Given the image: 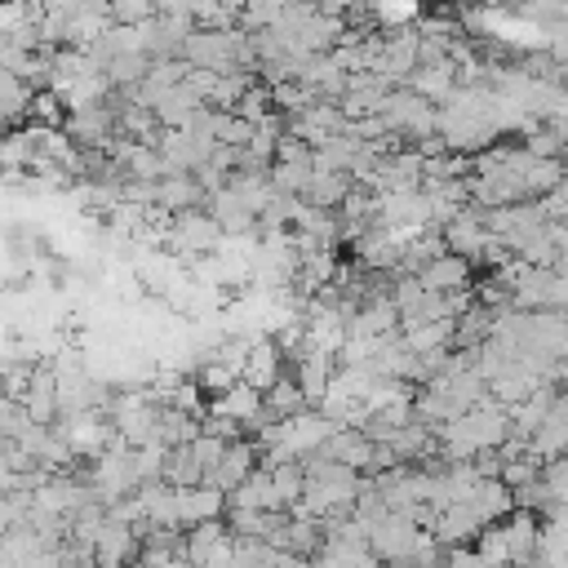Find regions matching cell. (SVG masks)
<instances>
[{
	"label": "cell",
	"instance_id": "cell-1",
	"mask_svg": "<svg viewBox=\"0 0 568 568\" xmlns=\"http://www.w3.org/2000/svg\"><path fill=\"white\" fill-rule=\"evenodd\" d=\"M222 240V226L213 222V213H200V209H186L178 217H169V244L191 253V257H204L213 253V244Z\"/></svg>",
	"mask_w": 568,
	"mask_h": 568
},
{
	"label": "cell",
	"instance_id": "cell-2",
	"mask_svg": "<svg viewBox=\"0 0 568 568\" xmlns=\"http://www.w3.org/2000/svg\"><path fill=\"white\" fill-rule=\"evenodd\" d=\"M257 462H262V448L257 444H248V439H235L231 448H226V457L217 462V470L209 475V484L217 488V493H240L248 479H253V470H257Z\"/></svg>",
	"mask_w": 568,
	"mask_h": 568
},
{
	"label": "cell",
	"instance_id": "cell-3",
	"mask_svg": "<svg viewBox=\"0 0 568 568\" xmlns=\"http://www.w3.org/2000/svg\"><path fill=\"white\" fill-rule=\"evenodd\" d=\"M240 382H248L253 390H275L280 382H284V351H280V342H253V351H248V359H244V377Z\"/></svg>",
	"mask_w": 568,
	"mask_h": 568
},
{
	"label": "cell",
	"instance_id": "cell-4",
	"mask_svg": "<svg viewBox=\"0 0 568 568\" xmlns=\"http://www.w3.org/2000/svg\"><path fill=\"white\" fill-rule=\"evenodd\" d=\"M226 510V493H217L213 484H195V488H178V528H195L209 524Z\"/></svg>",
	"mask_w": 568,
	"mask_h": 568
},
{
	"label": "cell",
	"instance_id": "cell-5",
	"mask_svg": "<svg viewBox=\"0 0 568 568\" xmlns=\"http://www.w3.org/2000/svg\"><path fill=\"white\" fill-rule=\"evenodd\" d=\"M209 213L222 226V235H257V213L231 186H222V191L209 195Z\"/></svg>",
	"mask_w": 568,
	"mask_h": 568
},
{
	"label": "cell",
	"instance_id": "cell-6",
	"mask_svg": "<svg viewBox=\"0 0 568 568\" xmlns=\"http://www.w3.org/2000/svg\"><path fill=\"white\" fill-rule=\"evenodd\" d=\"M204 195H209V191H204L191 173H169V178L155 182V209H164L169 217H178V213H186V209H200Z\"/></svg>",
	"mask_w": 568,
	"mask_h": 568
},
{
	"label": "cell",
	"instance_id": "cell-7",
	"mask_svg": "<svg viewBox=\"0 0 568 568\" xmlns=\"http://www.w3.org/2000/svg\"><path fill=\"white\" fill-rule=\"evenodd\" d=\"M226 506H231V510H288L284 497H280V488H275L271 466H257L253 479H248L240 493L226 497Z\"/></svg>",
	"mask_w": 568,
	"mask_h": 568
},
{
	"label": "cell",
	"instance_id": "cell-8",
	"mask_svg": "<svg viewBox=\"0 0 568 568\" xmlns=\"http://www.w3.org/2000/svg\"><path fill=\"white\" fill-rule=\"evenodd\" d=\"M430 293H466V284H470V262L462 257V253H439L422 275H417Z\"/></svg>",
	"mask_w": 568,
	"mask_h": 568
},
{
	"label": "cell",
	"instance_id": "cell-9",
	"mask_svg": "<svg viewBox=\"0 0 568 568\" xmlns=\"http://www.w3.org/2000/svg\"><path fill=\"white\" fill-rule=\"evenodd\" d=\"M404 84L413 93H422L426 102H448L457 93V67H453V58L448 62H430V67H417Z\"/></svg>",
	"mask_w": 568,
	"mask_h": 568
},
{
	"label": "cell",
	"instance_id": "cell-10",
	"mask_svg": "<svg viewBox=\"0 0 568 568\" xmlns=\"http://www.w3.org/2000/svg\"><path fill=\"white\" fill-rule=\"evenodd\" d=\"M351 191H355V178L351 173H328V169H320L315 173V182H311V191L302 195L311 209H342L346 200H351Z\"/></svg>",
	"mask_w": 568,
	"mask_h": 568
},
{
	"label": "cell",
	"instance_id": "cell-11",
	"mask_svg": "<svg viewBox=\"0 0 568 568\" xmlns=\"http://www.w3.org/2000/svg\"><path fill=\"white\" fill-rule=\"evenodd\" d=\"M266 408H271L275 422H288V417H297V413H306L315 404L306 399V390L297 386V377H284L275 390H266Z\"/></svg>",
	"mask_w": 568,
	"mask_h": 568
},
{
	"label": "cell",
	"instance_id": "cell-12",
	"mask_svg": "<svg viewBox=\"0 0 568 568\" xmlns=\"http://www.w3.org/2000/svg\"><path fill=\"white\" fill-rule=\"evenodd\" d=\"M164 484H173V488H195V484H204V466L195 462L191 444L164 453Z\"/></svg>",
	"mask_w": 568,
	"mask_h": 568
},
{
	"label": "cell",
	"instance_id": "cell-13",
	"mask_svg": "<svg viewBox=\"0 0 568 568\" xmlns=\"http://www.w3.org/2000/svg\"><path fill=\"white\" fill-rule=\"evenodd\" d=\"M235 115H244L248 124H262L266 115H275V98H271V84H253L244 93V102L235 106Z\"/></svg>",
	"mask_w": 568,
	"mask_h": 568
},
{
	"label": "cell",
	"instance_id": "cell-14",
	"mask_svg": "<svg viewBox=\"0 0 568 568\" xmlns=\"http://www.w3.org/2000/svg\"><path fill=\"white\" fill-rule=\"evenodd\" d=\"M155 18V0H111V22L115 27H142Z\"/></svg>",
	"mask_w": 568,
	"mask_h": 568
},
{
	"label": "cell",
	"instance_id": "cell-15",
	"mask_svg": "<svg viewBox=\"0 0 568 568\" xmlns=\"http://www.w3.org/2000/svg\"><path fill=\"white\" fill-rule=\"evenodd\" d=\"M62 568H98L93 559H62Z\"/></svg>",
	"mask_w": 568,
	"mask_h": 568
}]
</instances>
